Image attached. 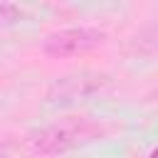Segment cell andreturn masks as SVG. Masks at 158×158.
I'll return each mask as SVG.
<instances>
[{
	"label": "cell",
	"instance_id": "obj_1",
	"mask_svg": "<svg viewBox=\"0 0 158 158\" xmlns=\"http://www.w3.org/2000/svg\"><path fill=\"white\" fill-rule=\"evenodd\" d=\"M101 133H104V126L91 116H67L32 133L30 143H32V151L40 156H57L77 146H84L89 141H96Z\"/></svg>",
	"mask_w": 158,
	"mask_h": 158
},
{
	"label": "cell",
	"instance_id": "obj_2",
	"mask_svg": "<svg viewBox=\"0 0 158 158\" xmlns=\"http://www.w3.org/2000/svg\"><path fill=\"white\" fill-rule=\"evenodd\" d=\"M104 42H106L104 30L79 25V27H64V30L47 35V40L42 42V52L52 59H67V57H79V54L94 52Z\"/></svg>",
	"mask_w": 158,
	"mask_h": 158
},
{
	"label": "cell",
	"instance_id": "obj_3",
	"mask_svg": "<svg viewBox=\"0 0 158 158\" xmlns=\"http://www.w3.org/2000/svg\"><path fill=\"white\" fill-rule=\"evenodd\" d=\"M111 81L109 74L101 72H77V74H67L62 79H57L49 91H47V101L52 106H72L79 104L94 94H99L106 84Z\"/></svg>",
	"mask_w": 158,
	"mask_h": 158
},
{
	"label": "cell",
	"instance_id": "obj_4",
	"mask_svg": "<svg viewBox=\"0 0 158 158\" xmlns=\"http://www.w3.org/2000/svg\"><path fill=\"white\" fill-rule=\"evenodd\" d=\"M27 17V12L15 5V2H7V0H0V25H17Z\"/></svg>",
	"mask_w": 158,
	"mask_h": 158
},
{
	"label": "cell",
	"instance_id": "obj_5",
	"mask_svg": "<svg viewBox=\"0 0 158 158\" xmlns=\"http://www.w3.org/2000/svg\"><path fill=\"white\" fill-rule=\"evenodd\" d=\"M0 158H10V156H0Z\"/></svg>",
	"mask_w": 158,
	"mask_h": 158
}]
</instances>
